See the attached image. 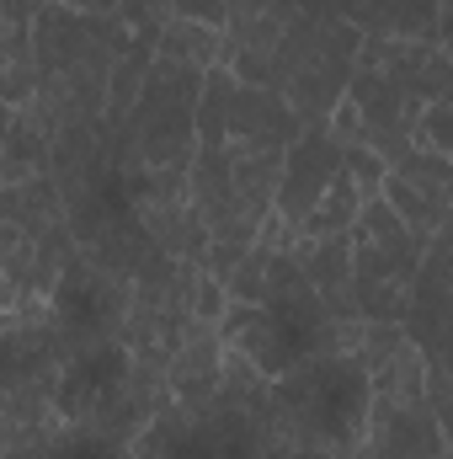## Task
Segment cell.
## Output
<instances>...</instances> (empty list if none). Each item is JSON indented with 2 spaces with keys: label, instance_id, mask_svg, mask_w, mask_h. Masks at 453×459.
<instances>
[{
  "label": "cell",
  "instance_id": "obj_24",
  "mask_svg": "<svg viewBox=\"0 0 453 459\" xmlns=\"http://www.w3.org/2000/svg\"><path fill=\"white\" fill-rule=\"evenodd\" d=\"M128 459H133V455H128Z\"/></svg>",
  "mask_w": 453,
  "mask_h": 459
},
{
  "label": "cell",
  "instance_id": "obj_14",
  "mask_svg": "<svg viewBox=\"0 0 453 459\" xmlns=\"http://www.w3.org/2000/svg\"><path fill=\"white\" fill-rule=\"evenodd\" d=\"M363 38H438L443 0H331Z\"/></svg>",
  "mask_w": 453,
  "mask_h": 459
},
{
  "label": "cell",
  "instance_id": "obj_1",
  "mask_svg": "<svg viewBox=\"0 0 453 459\" xmlns=\"http://www.w3.org/2000/svg\"><path fill=\"white\" fill-rule=\"evenodd\" d=\"M363 332H368V321H337L331 316V305L321 299V289L299 267L294 246L278 251L267 299L261 305H235L229 299L225 321H219L225 347L240 352L245 363H256L267 379H283L299 363L326 358V352H357Z\"/></svg>",
  "mask_w": 453,
  "mask_h": 459
},
{
  "label": "cell",
  "instance_id": "obj_19",
  "mask_svg": "<svg viewBox=\"0 0 453 459\" xmlns=\"http://www.w3.org/2000/svg\"><path fill=\"white\" fill-rule=\"evenodd\" d=\"M326 128H331V139H337V144H368V128H363V113H357V102H352V97L331 113Z\"/></svg>",
  "mask_w": 453,
  "mask_h": 459
},
{
  "label": "cell",
  "instance_id": "obj_10",
  "mask_svg": "<svg viewBox=\"0 0 453 459\" xmlns=\"http://www.w3.org/2000/svg\"><path fill=\"white\" fill-rule=\"evenodd\" d=\"M346 97L357 102L363 128H368V144H373L384 160H395V155H406V150L416 144V123H422L427 108H422L389 70H379L373 59L357 54V75H352Z\"/></svg>",
  "mask_w": 453,
  "mask_h": 459
},
{
  "label": "cell",
  "instance_id": "obj_4",
  "mask_svg": "<svg viewBox=\"0 0 453 459\" xmlns=\"http://www.w3.org/2000/svg\"><path fill=\"white\" fill-rule=\"evenodd\" d=\"M203 81L209 75H198V70H176V65L155 59L139 108L128 113L123 128H107L123 171H139V177H192Z\"/></svg>",
  "mask_w": 453,
  "mask_h": 459
},
{
  "label": "cell",
  "instance_id": "obj_18",
  "mask_svg": "<svg viewBox=\"0 0 453 459\" xmlns=\"http://www.w3.org/2000/svg\"><path fill=\"white\" fill-rule=\"evenodd\" d=\"M160 16H182V22L229 27V0H160Z\"/></svg>",
  "mask_w": 453,
  "mask_h": 459
},
{
  "label": "cell",
  "instance_id": "obj_23",
  "mask_svg": "<svg viewBox=\"0 0 453 459\" xmlns=\"http://www.w3.org/2000/svg\"><path fill=\"white\" fill-rule=\"evenodd\" d=\"M357 459H368V455H357Z\"/></svg>",
  "mask_w": 453,
  "mask_h": 459
},
{
  "label": "cell",
  "instance_id": "obj_5",
  "mask_svg": "<svg viewBox=\"0 0 453 459\" xmlns=\"http://www.w3.org/2000/svg\"><path fill=\"white\" fill-rule=\"evenodd\" d=\"M427 246H432V235L411 230L384 198L363 204V214L352 225V289H357V316L363 321L406 326Z\"/></svg>",
  "mask_w": 453,
  "mask_h": 459
},
{
  "label": "cell",
  "instance_id": "obj_12",
  "mask_svg": "<svg viewBox=\"0 0 453 459\" xmlns=\"http://www.w3.org/2000/svg\"><path fill=\"white\" fill-rule=\"evenodd\" d=\"M294 256L310 273V283L321 289V299L331 305L337 321H363L357 316V289H352V230L346 235H294Z\"/></svg>",
  "mask_w": 453,
  "mask_h": 459
},
{
  "label": "cell",
  "instance_id": "obj_17",
  "mask_svg": "<svg viewBox=\"0 0 453 459\" xmlns=\"http://www.w3.org/2000/svg\"><path fill=\"white\" fill-rule=\"evenodd\" d=\"M416 144H427V150H438V155H449L453 160V102H432L422 123H416Z\"/></svg>",
  "mask_w": 453,
  "mask_h": 459
},
{
  "label": "cell",
  "instance_id": "obj_16",
  "mask_svg": "<svg viewBox=\"0 0 453 459\" xmlns=\"http://www.w3.org/2000/svg\"><path fill=\"white\" fill-rule=\"evenodd\" d=\"M341 160H346V177L357 182V193H363V198H384L389 160H384L373 144H341Z\"/></svg>",
  "mask_w": 453,
  "mask_h": 459
},
{
  "label": "cell",
  "instance_id": "obj_9",
  "mask_svg": "<svg viewBox=\"0 0 453 459\" xmlns=\"http://www.w3.org/2000/svg\"><path fill=\"white\" fill-rule=\"evenodd\" d=\"M346 177L341 144L331 139L326 123H304V134L288 144V166H283V187H278V220L294 230H304V220L326 204V193Z\"/></svg>",
  "mask_w": 453,
  "mask_h": 459
},
{
  "label": "cell",
  "instance_id": "obj_22",
  "mask_svg": "<svg viewBox=\"0 0 453 459\" xmlns=\"http://www.w3.org/2000/svg\"><path fill=\"white\" fill-rule=\"evenodd\" d=\"M443 459H453V444H449V449H443Z\"/></svg>",
  "mask_w": 453,
  "mask_h": 459
},
{
  "label": "cell",
  "instance_id": "obj_6",
  "mask_svg": "<svg viewBox=\"0 0 453 459\" xmlns=\"http://www.w3.org/2000/svg\"><path fill=\"white\" fill-rule=\"evenodd\" d=\"M449 438L427 406V352L406 342L373 368V417H368V459H443Z\"/></svg>",
  "mask_w": 453,
  "mask_h": 459
},
{
  "label": "cell",
  "instance_id": "obj_15",
  "mask_svg": "<svg viewBox=\"0 0 453 459\" xmlns=\"http://www.w3.org/2000/svg\"><path fill=\"white\" fill-rule=\"evenodd\" d=\"M155 59H160V65H176V70H198V75H209V70L225 65V27L166 16L160 32H155Z\"/></svg>",
  "mask_w": 453,
  "mask_h": 459
},
{
  "label": "cell",
  "instance_id": "obj_7",
  "mask_svg": "<svg viewBox=\"0 0 453 459\" xmlns=\"http://www.w3.org/2000/svg\"><path fill=\"white\" fill-rule=\"evenodd\" d=\"M128 294H133L128 278H117L102 262H91L86 251H75L54 299H48V321L59 326L70 352H81L91 342H117L123 321H128Z\"/></svg>",
  "mask_w": 453,
  "mask_h": 459
},
{
  "label": "cell",
  "instance_id": "obj_8",
  "mask_svg": "<svg viewBox=\"0 0 453 459\" xmlns=\"http://www.w3.org/2000/svg\"><path fill=\"white\" fill-rule=\"evenodd\" d=\"M384 204L422 235H438L453 214V160L427 150V144H411L406 155L389 160V177H384Z\"/></svg>",
  "mask_w": 453,
  "mask_h": 459
},
{
  "label": "cell",
  "instance_id": "obj_13",
  "mask_svg": "<svg viewBox=\"0 0 453 459\" xmlns=\"http://www.w3.org/2000/svg\"><path fill=\"white\" fill-rule=\"evenodd\" d=\"M54 177V123L38 108H5V139H0V187Z\"/></svg>",
  "mask_w": 453,
  "mask_h": 459
},
{
  "label": "cell",
  "instance_id": "obj_21",
  "mask_svg": "<svg viewBox=\"0 0 453 459\" xmlns=\"http://www.w3.org/2000/svg\"><path fill=\"white\" fill-rule=\"evenodd\" d=\"M443 235H453V214H449V225H443Z\"/></svg>",
  "mask_w": 453,
  "mask_h": 459
},
{
  "label": "cell",
  "instance_id": "obj_11",
  "mask_svg": "<svg viewBox=\"0 0 453 459\" xmlns=\"http://www.w3.org/2000/svg\"><path fill=\"white\" fill-rule=\"evenodd\" d=\"M225 358L229 347L219 337V326H198L182 352L166 363V390H171V401L176 406H203V401H214L219 395V385H225Z\"/></svg>",
  "mask_w": 453,
  "mask_h": 459
},
{
  "label": "cell",
  "instance_id": "obj_20",
  "mask_svg": "<svg viewBox=\"0 0 453 459\" xmlns=\"http://www.w3.org/2000/svg\"><path fill=\"white\" fill-rule=\"evenodd\" d=\"M261 459H337V455H321V449H299V444H272Z\"/></svg>",
  "mask_w": 453,
  "mask_h": 459
},
{
  "label": "cell",
  "instance_id": "obj_3",
  "mask_svg": "<svg viewBox=\"0 0 453 459\" xmlns=\"http://www.w3.org/2000/svg\"><path fill=\"white\" fill-rule=\"evenodd\" d=\"M357 54H363V32L341 11H331V0L310 5L288 22L272 54V91L304 123H331L357 75Z\"/></svg>",
  "mask_w": 453,
  "mask_h": 459
},
{
  "label": "cell",
  "instance_id": "obj_2",
  "mask_svg": "<svg viewBox=\"0 0 453 459\" xmlns=\"http://www.w3.org/2000/svg\"><path fill=\"white\" fill-rule=\"evenodd\" d=\"M272 417L283 444L357 459L373 417V368L363 363V352L310 358L294 374L272 379Z\"/></svg>",
  "mask_w": 453,
  "mask_h": 459
}]
</instances>
